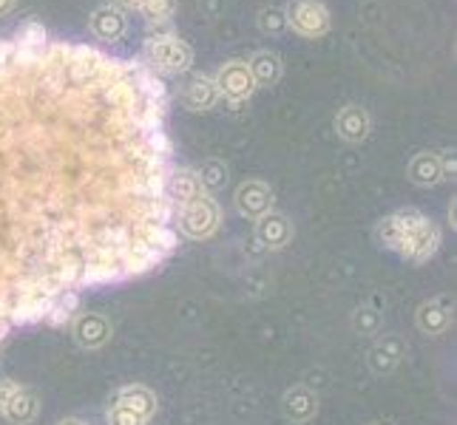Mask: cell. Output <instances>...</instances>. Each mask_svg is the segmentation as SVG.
I'll use <instances>...</instances> for the list:
<instances>
[{"mask_svg": "<svg viewBox=\"0 0 457 425\" xmlns=\"http://www.w3.org/2000/svg\"><path fill=\"white\" fill-rule=\"evenodd\" d=\"M182 102L185 108H191V111H211L219 102V88L213 83V77H204V74L191 77L182 91Z\"/></svg>", "mask_w": 457, "mask_h": 425, "instance_id": "cell-17", "label": "cell"}, {"mask_svg": "<svg viewBox=\"0 0 457 425\" xmlns=\"http://www.w3.org/2000/svg\"><path fill=\"white\" fill-rule=\"evenodd\" d=\"M14 37H18L21 57H26V60H35L46 49V29L37 20H26L18 29V35H14Z\"/></svg>", "mask_w": 457, "mask_h": 425, "instance_id": "cell-21", "label": "cell"}, {"mask_svg": "<svg viewBox=\"0 0 457 425\" xmlns=\"http://www.w3.org/2000/svg\"><path fill=\"white\" fill-rule=\"evenodd\" d=\"M196 176L204 191H219V187H225L228 182V165L222 159H208V162H202Z\"/></svg>", "mask_w": 457, "mask_h": 425, "instance_id": "cell-23", "label": "cell"}, {"mask_svg": "<svg viewBox=\"0 0 457 425\" xmlns=\"http://www.w3.org/2000/svg\"><path fill=\"white\" fill-rule=\"evenodd\" d=\"M409 182H415L420 187H435L446 179H454V153H418L406 168Z\"/></svg>", "mask_w": 457, "mask_h": 425, "instance_id": "cell-8", "label": "cell"}, {"mask_svg": "<svg viewBox=\"0 0 457 425\" xmlns=\"http://www.w3.org/2000/svg\"><path fill=\"white\" fill-rule=\"evenodd\" d=\"M57 425H91V422H86V420H77V417H69V420H62V422H57Z\"/></svg>", "mask_w": 457, "mask_h": 425, "instance_id": "cell-29", "label": "cell"}, {"mask_svg": "<svg viewBox=\"0 0 457 425\" xmlns=\"http://www.w3.org/2000/svg\"><path fill=\"white\" fill-rule=\"evenodd\" d=\"M0 414L14 425H29L40 414V400L26 386L0 377Z\"/></svg>", "mask_w": 457, "mask_h": 425, "instance_id": "cell-6", "label": "cell"}, {"mask_svg": "<svg viewBox=\"0 0 457 425\" xmlns=\"http://www.w3.org/2000/svg\"><path fill=\"white\" fill-rule=\"evenodd\" d=\"M247 69H250V74H253L256 86H264V88L276 86L281 80V71H285L281 57L270 49H259L253 57L247 60Z\"/></svg>", "mask_w": 457, "mask_h": 425, "instance_id": "cell-19", "label": "cell"}, {"mask_svg": "<svg viewBox=\"0 0 457 425\" xmlns=\"http://www.w3.org/2000/svg\"><path fill=\"white\" fill-rule=\"evenodd\" d=\"M91 31L97 35L100 40L105 43H117L125 29H129V18H125V12L117 9V6H100L91 12Z\"/></svg>", "mask_w": 457, "mask_h": 425, "instance_id": "cell-15", "label": "cell"}, {"mask_svg": "<svg viewBox=\"0 0 457 425\" xmlns=\"http://www.w3.org/2000/svg\"><path fill=\"white\" fill-rule=\"evenodd\" d=\"M285 14L287 26H293V31H298L302 37H324L333 26V14H329L324 0H290Z\"/></svg>", "mask_w": 457, "mask_h": 425, "instance_id": "cell-5", "label": "cell"}, {"mask_svg": "<svg viewBox=\"0 0 457 425\" xmlns=\"http://www.w3.org/2000/svg\"><path fill=\"white\" fill-rule=\"evenodd\" d=\"M52 301L54 298L43 295V292H31V295L18 298L9 309V323L12 326H29V323L46 321V315H49V309H52Z\"/></svg>", "mask_w": 457, "mask_h": 425, "instance_id": "cell-13", "label": "cell"}, {"mask_svg": "<svg viewBox=\"0 0 457 425\" xmlns=\"http://www.w3.org/2000/svg\"><path fill=\"white\" fill-rule=\"evenodd\" d=\"M375 239L381 247L403 256L406 261L423 264L437 253L440 230L432 218H427L420 210L406 208V210H395L384 216L375 227Z\"/></svg>", "mask_w": 457, "mask_h": 425, "instance_id": "cell-1", "label": "cell"}, {"mask_svg": "<svg viewBox=\"0 0 457 425\" xmlns=\"http://www.w3.org/2000/svg\"><path fill=\"white\" fill-rule=\"evenodd\" d=\"M204 193V187L196 176V170L191 168H179V170H168V179H165V196L177 204H185L196 196Z\"/></svg>", "mask_w": 457, "mask_h": 425, "instance_id": "cell-18", "label": "cell"}, {"mask_svg": "<svg viewBox=\"0 0 457 425\" xmlns=\"http://www.w3.org/2000/svg\"><path fill=\"white\" fill-rule=\"evenodd\" d=\"M293 239V225L285 213H264L256 222V241L264 244L267 249H281L287 247Z\"/></svg>", "mask_w": 457, "mask_h": 425, "instance_id": "cell-12", "label": "cell"}, {"mask_svg": "<svg viewBox=\"0 0 457 425\" xmlns=\"http://www.w3.org/2000/svg\"><path fill=\"white\" fill-rule=\"evenodd\" d=\"M14 6H18V0H0V18H4V14H9Z\"/></svg>", "mask_w": 457, "mask_h": 425, "instance_id": "cell-28", "label": "cell"}, {"mask_svg": "<svg viewBox=\"0 0 457 425\" xmlns=\"http://www.w3.org/2000/svg\"><path fill=\"white\" fill-rule=\"evenodd\" d=\"M139 12L145 14L148 23H165L177 14V0H145Z\"/></svg>", "mask_w": 457, "mask_h": 425, "instance_id": "cell-26", "label": "cell"}, {"mask_svg": "<svg viewBox=\"0 0 457 425\" xmlns=\"http://www.w3.org/2000/svg\"><path fill=\"white\" fill-rule=\"evenodd\" d=\"M77 309H80V292L62 290L52 301V309H49V315H46V321H49L52 326H62V323H69L74 318Z\"/></svg>", "mask_w": 457, "mask_h": 425, "instance_id": "cell-22", "label": "cell"}, {"mask_svg": "<svg viewBox=\"0 0 457 425\" xmlns=\"http://www.w3.org/2000/svg\"><path fill=\"white\" fill-rule=\"evenodd\" d=\"M315 412H319V397L310 388L295 386L285 395V414L295 422H307Z\"/></svg>", "mask_w": 457, "mask_h": 425, "instance_id": "cell-20", "label": "cell"}, {"mask_svg": "<svg viewBox=\"0 0 457 425\" xmlns=\"http://www.w3.org/2000/svg\"><path fill=\"white\" fill-rule=\"evenodd\" d=\"M384 326V315L372 309V306H361L355 315H353V329L361 335H378Z\"/></svg>", "mask_w": 457, "mask_h": 425, "instance_id": "cell-24", "label": "cell"}, {"mask_svg": "<svg viewBox=\"0 0 457 425\" xmlns=\"http://www.w3.org/2000/svg\"><path fill=\"white\" fill-rule=\"evenodd\" d=\"M74 338L86 349H100V346L112 338V323H108L103 315L97 312H86L74 318Z\"/></svg>", "mask_w": 457, "mask_h": 425, "instance_id": "cell-14", "label": "cell"}, {"mask_svg": "<svg viewBox=\"0 0 457 425\" xmlns=\"http://www.w3.org/2000/svg\"><path fill=\"white\" fill-rule=\"evenodd\" d=\"M454 323V298L440 295L418 309V329L427 335H446Z\"/></svg>", "mask_w": 457, "mask_h": 425, "instance_id": "cell-10", "label": "cell"}, {"mask_svg": "<svg viewBox=\"0 0 457 425\" xmlns=\"http://www.w3.org/2000/svg\"><path fill=\"white\" fill-rule=\"evenodd\" d=\"M336 131L344 142H364L372 131V117L364 105H344L338 108V114H336Z\"/></svg>", "mask_w": 457, "mask_h": 425, "instance_id": "cell-11", "label": "cell"}, {"mask_svg": "<svg viewBox=\"0 0 457 425\" xmlns=\"http://www.w3.org/2000/svg\"><path fill=\"white\" fill-rule=\"evenodd\" d=\"M259 29L264 35H281L287 29V14L281 6H264L259 9Z\"/></svg>", "mask_w": 457, "mask_h": 425, "instance_id": "cell-25", "label": "cell"}, {"mask_svg": "<svg viewBox=\"0 0 457 425\" xmlns=\"http://www.w3.org/2000/svg\"><path fill=\"white\" fill-rule=\"evenodd\" d=\"M219 222H222L219 204L208 193L179 204V230L187 235V239H194V241L211 239V235L219 230Z\"/></svg>", "mask_w": 457, "mask_h": 425, "instance_id": "cell-4", "label": "cell"}, {"mask_svg": "<svg viewBox=\"0 0 457 425\" xmlns=\"http://www.w3.org/2000/svg\"><path fill=\"white\" fill-rule=\"evenodd\" d=\"M375 425H392V422H375Z\"/></svg>", "mask_w": 457, "mask_h": 425, "instance_id": "cell-30", "label": "cell"}, {"mask_svg": "<svg viewBox=\"0 0 457 425\" xmlns=\"http://www.w3.org/2000/svg\"><path fill=\"white\" fill-rule=\"evenodd\" d=\"M143 54L151 71H160V74H185L194 62V49L179 35H173V31L151 35L145 40Z\"/></svg>", "mask_w": 457, "mask_h": 425, "instance_id": "cell-2", "label": "cell"}, {"mask_svg": "<svg viewBox=\"0 0 457 425\" xmlns=\"http://www.w3.org/2000/svg\"><path fill=\"white\" fill-rule=\"evenodd\" d=\"M406 355V343L398 335H384V340H378L370 352V369L375 374H389L392 369H398V364Z\"/></svg>", "mask_w": 457, "mask_h": 425, "instance_id": "cell-16", "label": "cell"}, {"mask_svg": "<svg viewBox=\"0 0 457 425\" xmlns=\"http://www.w3.org/2000/svg\"><path fill=\"white\" fill-rule=\"evenodd\" d=\"M156 414V395L145 386L120 388L108 405V425H148Z\"/></svg>", "mask_w": 457, "mask_h": 425, "instance_id": "cell-3", "label": "cell"}, {"mask_svg": "<svg viewBox=\"0 0 457 425\" xmlns=\"http://www.w3.org/2000/svg\"><path fill=\"white\" fill-rule=\"evenodd\" d=\"M213 83L219 88V97H228L230 102H245L253 97V91L259 88L253 74L247 69V60H228L219 66Z\"/></svg>", "mask_w": 457, "mask_h": 425, "instance_id": "cell-7", "label": "cell"}, {"mask_svg": "<svg viewBox=\"0 0 457 425\" xmlns=\"http://www.w3.org/2000/svg\"><path fill=\"white\" fill-rule=\"evenodd\" d=\"M233 204H236V210H239V216L250 218V222H259L264 213L273 210V191H270V184L250 179V182L239 184V191L233 196Z\"/></svg>", "mask_w": 457, "mask_h": 425, "instance_id": "cell-9", "label": "cell"}, {"mask_svg": "<svg viewBox=\"0 0 457 425\" xmlns=\"http://www.w3.org/2000/svg\"><path fill=\"white\" fill-rule=\"evenodd\" d=\"M143 4H145V0H114V6L122 9V12H139V9H143Z\"/></svg>", "mask_w": 457, "mask_h": 425, "instance_id": "cell-27", "label": "cell"}]
</instances>
